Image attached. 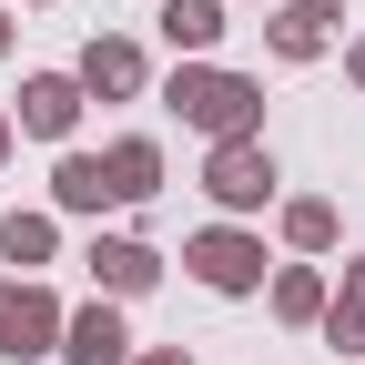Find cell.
I'll return each instance as SVG.
<instances>
[{
    "label": "cell",
    "instance_id": "cell-1",
    "mask_svg": "<svg viewBox=\"0 0 365 365\" xmlns=\"http://www.w3.org/2000/svg\"><path fill=\"white\" fill-rule=\"evenodd\" d=\"M173 102L193 112L203 132H244V112H254V91H244V81H223V71H182V81H173Z\"/></svg>",
    "mask_w": 365,
    "mask_h": 365
},
{
    "label": "cell",
    "instance_id": "cell-2",
    "mask_svg": "<svg viewBox=\"0 0 365 365\" xmlns=\"http://www.w3.org/2000/svg\"><path fill=\"white\" fill-rule=\"evenodd\" d=\"M41 335H51V304H41L31 284H11V294H0V355H31Z\"/></svg>",
    "mask_w": 365,
    "mask_h": 365
},
{
    "label": "cell",
    "instance_id": "cell-3",
    "mask_svg": "<svg viewBox=\"0 0 365 365\" xmlns=\"http://www.w3.org/2000/svg\"><path fill=\"white\" fill-rule=\"evenodd\" d=\"M264 182H274V173H264L254 143H223V153H213V193H223V203H264Z\"/></svg>",
    "mask_w": 365,
    "mask_h": 365
},
{
    "label": "cell",
    "instance_id": "cell-4",
    "mask_svg": "<svg viewBox=\"0 0 365 365\" xmlns=\"http://www.w3.org/2000/svg\"><path fill=\"white\" fill-rule=\"evenodd\" d=\"M193 264H203V284H223V294L264 274V254H254V244H234V234H203V244H193Z\"/></svg>",
    "mask_w": 365,
    "mask_h": 365
},
{
    "label": "cell",
    "instance_id": "cell-5",
    "mask_svg": "<svg viewBox=\"0 0 365 365\" xmlns=\"http://www.w3.org/2000/svg\"><path fill=\"white\" fill-rule=\"evenodd\" d=\"M21 112H31V132H71L81 102H71V81H31V91H21Z\"/></svg>",
    "mask_w": 365,
    "mask_h": 365
},
{
    "label": "cell",
    "instance_id": "cell-6",
    "mask_svg": "<svg viewBox=\"0 0 365 365\" xmlns=\"http://www.w3.org/2000/svg\"><path fill=\"white\" fill-rule=\"evenodd\" d=\"M163 31L182 41V51H203V41L223 31V11H213V0H173V11H163Z\"/></svg>",
    "mask_w": 365,
    "mask_h": 365
},
{
    "label": "cell",
    "instance_id": "cell-7",
    "mask_svg": "<svg viewBox=\"0 0 365 365\" xmlns=\"http://www.w3.org/2000/svg\"><path fill=\"white\" fill-rule=\"evenodd\" d=\"M102 182H112L122 203H132V193H153V143H122V153L102 163Z\"/></svg>",
    "mask_w": 365,
    "mask_h": 365
},
{
    "label": "cell",
    "instance_id": "cell-8",
    "mask_svg": "<svg viewBox=\"0 0 365 365\" xmlns=\"http://www.w3.org/2000/svg\"><path fill=\"white\" fill-rule=\"evenodd\" d=\"M71 355L81 365H122V325H112V314H81V325H71Z\"/></svg>",
    "mask_w": 365,
    "mask_h": 365
},
{
    "label": "cell",
    "instance_id": "cell-9",
    "mask_svg": "<svg viewBox=\"0 0 365 365\" xmlns=\"http://www.w3.org/2000/svg\"><path fill=\"white\" fill-rule=\"evenodd\" d=\"M91 264H102V284H122V294H132V284H153V254H143V244H102Z\"/></svg>",
    "mask_w": 365,
    "mask_h": 365
},
{
    "label": "cell",
    "instance_id": "cell-10",
    "mask_svg": "<svg viewBox=\"0 0 365 365\" xmlns=\"http://www.w3.org/2000/svg\"><path fill=\"white\" fill-rule=\"evenodd\" d=\"M81 71H91V91H132V81H143V61H132L122 41H102V51H91Z\"/></svg>",
    "mask_w": 365,
    "mask_h": 365
},
{
    "label": "cell",
    "instance_id": "cell-11",
    "mask_svg": "<svg viewBox=\"0 0 365 365\" xmlns=\"http://www.w3.org/2000/svg\"><path fill=\"white\" fill-rule=\"evenodd\" d=\"M274 41H284V51H314V41H325V0H304V11H284V21H274Z\"/></svg>",
    "mask_w": 365,
    "mask_h": 365
},
{
    "label": "cell",
    "instance_id": "cell-12",
    "mask_svg": "<svg viewBox=\"0 0 365 365\" xmlns=\"http://www.w3.org/2000/svg\"><path fill=\"white\" fill-rule=\"evenodd\" d=\"M41 244H51V223H41V213H11V223H0V254H11V264H31Z\"/></svg>",
    "mask_w": 365,
    "mask_h": 365
},
{
    "label": "cell",
    "instance_id": "cell-13",
    "mask_svg": "<svg viewBox=\"0 0 365 365\" xmlns=\"http://www.w3.org/2000/svg\"><path fill=\"white\" fill-rule=\"evenodd\" d=\"M112 182H102V163H61V203H102Z\"/></svg>",
    "mask_w": 365,
    "mask_h": 365
},
{
    "label": "cell",
    "instance_id": "cell-14",
    "mask_svg": "<svg viewBox=\"0 0 365 365\" xmlns=\"http://www.w3.org/2000/svg\"><path fill=\"white\" fill-rule=\"evenodd\" d=\"M335 335H345V345H365V284H355V304L335 314Z\"/></svg>",
    "mask_w": 365,
    "mask_h": 365
},
{
    "label": "cell",
    "instance_id": "cell-15",
    "mask_svg": "<svg viewBox=\"0 0 365 365\" xmlns=\"http://www.w3.org/2000/svg\"><path fill=\"white\" fill-rule=\"evenodd\" d=\"M153 365H182V355H153Z\"/></svg>",
    "mask_w": 365,
    "mask_h": 365
},
{
    "label": "cell",
    "instance_id": "cell-16",
    "mask_svg": "<svg viewBox=\"0 0 365 365\" xmlns=\"http://www.w3.org/2000/svg\"><path fill=\"white\" fill-rule=\"evenodd\" d=\"M355 71H365V61H355Z\"/></svg>",
    "mask_w": 365,
    "mask_h": 365
}]
</instances>
